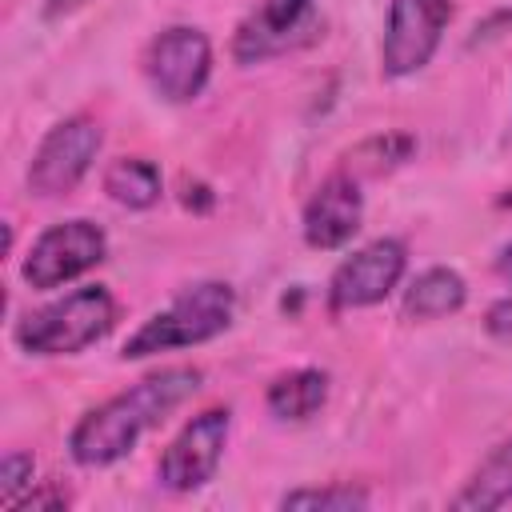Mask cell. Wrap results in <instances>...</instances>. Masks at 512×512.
Segmentation results:
<instances>
[{
	"mask_svg": "<svg viewBox=\"0 0 512 512\" xmlns=\"http://www.w3.org/2000/svg\"><path fill=\"white\" fill-rule=\"evenodd\" d=\"M144 76L168 104H192L212 76V44L192 24H172L144 48Z\"/></svg>",
	"mask_w": 512,
	"mask_h": 512,
	"instance_id": "obj_7",
	"label": "cell"
},
{
	"mask_svg": "<svg viewBox=\"0 0 512 512\" xmlns=\"http://www.w3.org/2000/svg\"><path fill=\"white\" fill-rule=\"evenodd\" d=\"M84 0H44V16L48 20H56V16H64V12H76Z\"/></svg>",
	"mask_w": 512,
	"mask_h": 512,
	"instance_id": "obj_21",
	"label": "cell"
},
{
	"mask_svg": "<svg viewBox=\"0 0 512 512\" xmlns=\"http://www.w3.org/2000/svg\"><path fill=\"white\" fill-rule=\"evenodd\" d=\"M104 144V132L92 116H68L44 132V140L32 152L28 164V192L40 200L68 196L92 168L96 152Z\"/></svg>",
	"mask_w": 512,
	"mask_h": 512,
	"instance_id": "obj_5",
	"label": "cell"
},
{
	"mask_svg": "<svg viewBox=\"0 0 512 512\" xmlns=\"http://www.w3.org/2000/svg\"><path fill=\"white\" fill-rule=\"evenodd\" d=\"M228 428H232V412L228 408H204L196 412L176 436L172 444L164 448L160 456V484L168 492H196L204 488L216 468H220V456H224V444H228Z\"/></svg>",
	"mask_w": 512,
	"mask_h": 512,
	"instance_id": "obj_9",
	"label": "cell"
},
{
	"mask_svg": "<svg viewBox=\"0 0 512 512\" xmlns=\"http://www.w3.org/2000/svg\"><path fill=\"white\" fill-rule=\"evenodd\" d=\"M160 168L144 156H120L104 168V192L120 204V208H152L160 200Z\"/></svg>",
	"mask_w": 512,
	"mask_h": 512,
	"instance_id": "obj_15",
	"label": "cell"
},
{
	"mask_svg": "<svg viewBox=\"0 0 512 512\" xmlns=\"http://www.w3.org/2000/svg\"><path fill=\"white\" fill-rule=\"evenodd\" d=\"M408 268V248L396 236H380L364 248H356L348 260L336 264L328 280V308L332 312H352V308H372L380 304Z\"/></svg>",
	"mask_w": 512,
	"mask_h": 512,
	"instance_id": "obj_10",
	"label": "cell"
},
{
	"mask_svg": "<svg viewBox=\"0 0 512 512\" xmlns=\"http://www.w3.org/2000/svg\"><path fill=\"white\" fill-rule=\"evenodd\" d=\"M40 508H44V512H64V508H68V492L48 480V484H40V488H28V492L16 500L12 512H40Z\"/></svg>",
	"mask_w": 512,
	"mask_h": 512,
	"instance_id": "obj_19",
	"label": "cell"
},
{
	"mask_svg": "<svg viewBox=\"0 0 512 512\" xmlns=\"http://www.w3.org/2000/svg\"><path fill=\"white\" fill-rule=\"evenodd\" d=\"M372 504V496H368V488H360V484H344V480H336V484H320V488H292V492H284L280 496V508L288 512H360V508H368Z\"/></svg>",
	"mask_w": 512,
	"mask_h": 512,
	"instance_id": "obj_17",
	"label": "cell"
},
{
	"mask_svg": "<svg viewBox=\"0 0 512 512\" xmlns=\"http://www.w3.org/2000/svg\"><path fill=\"white\" fill-rule=\"evenodd\" d=\"M412 152H416V136H408V132H380V136L360 140L352 152H344V168L340 172H348L356 180L384 176V172L400 168Z\"/></svg>",
	"mask_w": 512,
	"mask_h": 512,
	"instance_id": "obj_16",
	"label": "cell"
},
{
	"mask_svg": "<svg viewBox=\"0 0 512 512\" xmlns=\"http://www.w3.org/2000/svg\"><path fill=\"white\" fill-rule=\"evenodd\" d=\"M108 252V236L100 224L92 220H60L52 228H44L24 264H20V276L24 284L48 292V288H60V284H72L76 276H84L88 268H96Z\"/></svg>",
	"mask_w": 512,
	"mask_h": 512,
	"instance_id": "obj_8",
	"label": "cell"
},
{
	"mask_svg": "<svg viewBox=\"0 0 512 512\" xmlns=\"http://www.w3.org/2000/svg\"><path fill=\"white\" fill-rule=\"evenodd\" d=\"M200 380H204L200 368L176 364V368H160V372L136 380L128 392H116L112 400L88 408L68 436L72 460L80 468H108V464L124 460L144 432L164 424L168 412H176L188 396H196Z\"/></svg>",
	"mask_w": 512,
	"mask_h": 512,
	"instance_id": "obj_1",
	"label": "cell"
},
{
	"mask_svg": "<svg viewBox=\"0 0 512 512\" xmlns=\"http://www.w3.org/2000/svg\"><path fill=\"white\" fill-rule=\"evenodd\" d=\"M484 328H488V336H496V340H512V292L500 296V300L488 308Z\"/></svg>",
	"mask_w": 512,
	"mask_h": 512,
	"instance_id": "obj_20",
	"label": "cell"
},
{
	"mask_svg": "<svg viewBox=\"0 0 512 512\" xmlns=\"http://www.w3.org/2000/svg\"><path fill=\"white\" fill-rule=\"evenodd\" d=\"M512 500V440L496 444L480 468L464 480V488L452 496V508L460 512H480V508H500Z\"/></svg>",
	"mask_w": 512,
	"mask_h": 512,
	"instance_id": "obj_14",
	"label": "cell"
},
{
	"mask_svg": "<svg viewBox=\"0 0 512 512\" xmlns=\"http://www.w3.org/2000/svg\"><path fill=\"white\" fill-rule=\"evenodd\" d=\"M464 300H468V284L456 268H424L404 288L400 312H404V320H440V316L460 312Z\"/></svg>",
	"mask_w": 512,
	"mask_h": 512,
	"instance_id": "obj_12",
	"label": "cell"
},
{
	"mask_svg": "<svg viewBox=\"0 0 512 512\" xmlns=\"http://www.w3.org/2000/svg\"><path fill=\"white\" fill-rule=\"evenodd\" d=\"M236 316V292L224 280H200L172 296L168 308L152 312L120 348L124 360H144L172 348H192L220 336Z\"/></svg>",
	"mask_w": 512,
	"mask_h": 512,
	"instance_id": "obj_2",
	"label": "cell"
},
{
	"mask_svg": "<svg viewBox=\"0 0 512 512\" xmlns=\"http://www.w3.org/2000/svg\"><path fill=\"white\" fill-rule=\"evenodd\" d=\"M328 400V372L324 368H292V372H280L268 392H264V404L276 420H288V424H300V420H312Z\"/></svg>",
	"mask_w": 512,
	"mask_h": 512,
	"instance_id": "obj_13",
	"label": "cell"
},
{
	"mask_svg": "<svg viewBox=\"0 0 512 512\" xmlns=\"http://www.w3.org/2000/svg\"><path fill=\"white\" fill-rule=\"evenodd\" d=\"M364 220V192H360V180L348 176V172H332L304 204V216H300V228H304V244L308 248H320V252H332L340 244H348L356 236Z\"/></svg>",
	"mask_w": 512,
	"mask_h": 512,
	"instance_id": "obj_11",
	"label": "cell"
},
{
	"mask_svg": "<svg viewBox=\"0 0 512 512\" xmlns=\"http://www.w3.org/2000/svg\"><path fill=\"white\" fill-rule=\"evenodd\" d=\"M36 460L32 452H4L0 460V508H16V500L32 488Z\"/></svg>",
	"mask_w": 512,
	"mask_h": 512,
	"instance_id": "obj_18",
	"label": "cell"
},
{
	"mask_svg": "<svg viewBox=\"0 0 512 512\" xmlns=\"http://www.w3.org/2000/svg\"><path fill=\"white\" fill-rule=\"evenodd\" d=\"M496 272H500L504 280H512V244L500 252V260H496Z\"/></svg>",
	"mask_w": 512,
	"mask_h": 512,
	"instance_id": "obj_22",
	"label": "cell"
},
{
	"mask_svg": "<svg viewBox=\"0 0 512 512\" xmlns=\"http://www.w3.org/2000/svg\"><path fill=\"white\" fill-rule=\"evenodd\" d=\"M320 36H324V12L316 0H260L232 32V60L252 68L312 48Z\"/></svg>",
	"mask_w": 512,
	"mask_h": 512,
	"instance_id": "obj_4",
	"label": "cell"
},
{
	"mask_svg": "<svg viewBox=\"0 0 512 512\" xmlns=\"http://www.w3.org/2000/svg\"><path fill=\"white\" fill-rule=\"evenodd\" d=\"M452 12H456L452 0H388L384 40H380L384 76L400 80L420 72L436 56L444 28L452 24Z\"/></svg>",
	"mask_w": 512,
	"mask_h": 512,
	"instance_id": "obj_6",
	"label": "cell"
},
{
	"mask_svg": "<svg viewBox=\"0 0 512 512\" xmlns=\"http://www.w3.org/2000/svg\"><path fill=\"white\" fill-rule=\"evenodd\" d=\"M112 324H116L112 292L104 284H84L52 304L28 312L12 336L32 356H76L88 344L104 340Z\"/></svg>",
	"mask_w": 512,
	"mask_h": 512,
	"instance_id": "obj_3",
	"label": "cell"
}]
</instances>
